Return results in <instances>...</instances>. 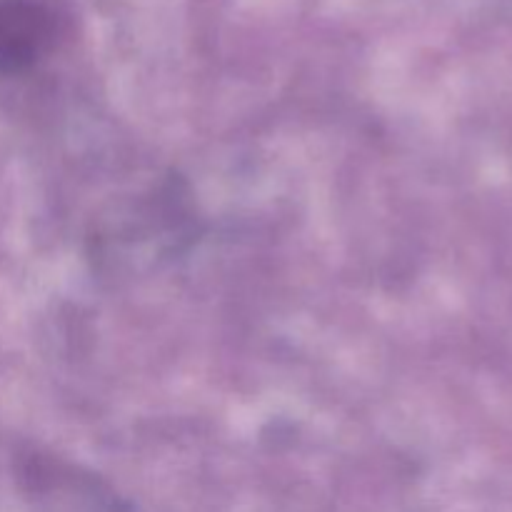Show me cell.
<instances>
[{"label":"cell","mask_w":512,"mask_h":512,"mask_svg":"<svg viewBox=\"0 0 512 512\" xmlns=\"http://www.w3.org/2000/svg\"><path fill=\"white\" fill-rule=\"evenodd\" d=\"M58 18L43 0H0V73L43 58L55 43Z\"/></svg>","instance_id":"1"}]
</instances>
